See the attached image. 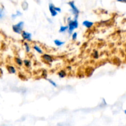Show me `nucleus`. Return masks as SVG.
I'll return each mask as SVG.
<instances>
[{"label": "nucleus", "mask_w": 126, "mask_h": 126, "mask_svg": "<svg viewBox=\"0 0 126 126\" xmlns=\"http://www.w3.org/2000/svg\"><path fill=\"white\" fill-rule=\"evenodd\" d=\"M67 32L69 34H72L74 31L79 27V22L77 19H71L70 17L67 18Z\"/></svg>", "instance_id": "1"}, {"label": "nucleus", "mask_w": 126, "mask_h": 126, "mask_svg": "<svg viewBox=\"0 0 126 126\" xmlns=\"http://www.w3.org/2000/svg\"><path fill=\"white\" fill-rule=\"evenodd\" d=\"M68 4H69V6L70 7V11H71L72 14V15L74 16V19H78L80 11H79V10L78 9V8L76 7V6H75L74 1H70V2H68Z\"/></svg>", "instance_id": "2"}, {"label": "nucleus", "mask_w": 126, "mask_h": 126, "mask_svg": "<svg viewBox=\"0 0 126 126\" xmlns=\"http://www.w3.org/2000/svg\"><path fill=\"white\" fill-rule=\"evenodd\" d=\"M24 27V22L21 21L16 24L13 25L12 27V31L16 34H21L22 32H23V28Z\"/></svg>", "instance_id": "3"}, {"label": "nucleus", "mask_w": 126, "mask_h": 126, "mask_svg": "<svg viewBox=\"0 0 126 126\" xmlns=\"http://www.w3.org/2000/svg\"><path fill=\"white\" fill-rule=\"evenodd\" d=\"M42 60L47 64H51L54 62V57L51 55L48 54H43L41 56Z\"/></svg>", "instance_id": "4"}, {"label": "nucleus", "mask_w": 126, "mask_h": 126, "mask_svg": "<svg viewBox=\"0 0 126 126\" xmlns=\"http://www.w3.org/2000/svg\"><path fill=\"white\" fill-rule=\"evenodd\" d=\"M21 36H22V39L25 41L29 43L32 41V34L30 32L23 31L21 33Z\"/></svg>", "instance_id": "5"}, {"label": "nucleus", "mask_w": 126, "mask_h": 126, "mask_svg": "<svg viewBox=\"0 0 126 126\" xmlns=\"http://www.w3.org/2000/svg\"><path fill=\"white\" fill-rule=\"evenodd\" d=\"M7 72L9 74H16L17 73V70L14 66L11 65H7L6 66Z\"/></svg>", "instance_id": "6"}, {"label": "nucleus", "mask_w": 126, "mask_h": 126, "mask_svg": "<svg viewBox=\"0 0 126 126\" xmlns=\"http://www.w3.org/2000/svg\"><path fill=\"white\" fill-rule=\"evenodd\" d=\"M33 50H34L36 52L38 53V54L42 55V54H44V53H43V49H42V47L38 45V44H33Z\"/></svg>", "instance_id": "7"}, {"label": "nucleus", "mask_w": 126, "mask_h": 126, "mask_svg": "<svg viewBox=\"0 0 126 126\" xmlns=\"http://www.w3.org/2000/svg\"><path fill=\"white\" fill-rule=\"evenodd\" d=\"M49 10L52 17H55L58 14V12L55 10V6L53 4L51 3L49 4Z\"/></svg>", "instance_id": "8"}, {"label": "nucleus", "mask_w": 126, "mask_h": 126, "mask_svg": "<svg viewBox=\"0 0 126 126\" xmlns=\"http://www.w3.org/2000/svg\"><path fill=\"white\" fill-rule=\"evenodd\" d=\"M14 60V63H16V65L19 67H21L23 65V60L19 57H15Z\"/></svg>", "instance_id": "9"}, {"label": "nucleus", "mask_w": 126, "mask_h": 126, "mask_svg": "<svg viewBox=\"0 0 126 126\" xmlns=\"http://www.w3.org/2000/svg\"><path fill=\"white\" fill-rule=\"evenodd\" d=\"M94 23L92 22H90L89 20H84V22H82V25L84 26L87 29H90L91 27L93 26Z\"/></svg>", "instance_id": "10"}, {"label": "nucleus", "mask_w": 126, "mask_h": 126, "mask_svg": "<svg viewBox=\"0 0 126 126\" xmlns=\"http://www.w3.org/2000/svg\"><path fill=\"white\" fill-rule=\"evenodd\" d=\"M57 75H58V76L60 78H65L67 76V71L65 70L62 69V70H60L59 71H58Z\"/></svg>", "instance_id": "11"}, {"label": "nucleus", "mask_w": 126, "mask_h": 126, "mask_svg": "<svg viewBox=\"0 0 126 126\" xmlns=\"http://www.w3.org/2000/svg\"><path fill=\"white\" fill-rule=\"evenodd\" d=\"M23 63L25 67L26 68H28V69L30 68L32 65V62L30 61V60H29V59H24V60H23Z\"/></svg>", "instance_id": "12"}, {"label": "nucleus", "mask_w": 126, "mask_h": 126, "mask_svg": "<svg viewBox=\"0 0 126 126\" xmlns=\"http://www.w3.org/2000/svg\"><path fill=\"white\" fill-rule=\"evenodd\" d=\"M23 47H24L25 52L27 53V54H28L31 50V47H30V44L28 43V42L25 41L23 42Z\"/></svg>", "instance_id": "13"}, {"label": "nucleus", "mask_w": 126, "mask_h": 126, "mask_svg": "<svg viewBox=\"0 0 126 126\" xmlns=\"http://www.w3.org/2000/svg\"><path fill=\"white\" fill-rule=\"evenodd\" d=\"M91 56L93 59L98 60L100 58V53H99L98 50H96V49H93L92 53H91Z\"/></svg>", "instance_id": "14"}, {"label": "nucleus", "mask_w": 126, "mask_h": 126, "mask_svg": "<svg viewBox=\"0 0 126 126\" xmlns=\"http://www.w3.org/2000/svg\"><path fill=\"white\" fill-rule=\"evenodd\" d=\"M68 30V27L67 25H62L61 26L60 28H59V32L60 33H64L65 32H67Z\"/></svg>", "instance_id": "15"}, {"label": "nucleus", "mask_w": 126, "mask_h": 126, "mask_svg": "<svg viewBox=\"0 0 126 126\" xmlns=\"http://www.w3.org/2000/svg\"><path fill=\"white\" fill-rule=\"evenodd\" d=\"M54 43L57 47H61L64 44V41H61L60 39H55V40L54 41Z\"/></svg>", "instance_id": "16"}, {"label": "nucleus", "mask_w": 126, "mask_h": 126, "mask_svg": "<svg viewBox=\"0 0 126 126\" xmlns=\"http://www.w3.org/2000/svg\"><path fill=\"white\" fill-rule=\"evenodd\" d=\"M47 81H48V82H49V83L50 84L51 86H53L54 87H58V85H57V84L56 83L55 81H54L53 80L51 79H47Z\"/></svg>", "instance_id": "17"}, {"label": "nucleus", "mask_w": 126, "mask_h": 126, "mask_svg": "<svg viewBox=\"0 0 126 126\" xmlns=\"http://www.w3.org/2000/svg\"><path fill=\"white\" fill-rule=\"evenodd\" d=\"M77 32H74V33H72V34H71V36H72V41H76L77 39Z\"/></svg>", "instance_id": "18"}, {"label": "nucleus", "mask_w": 126, "mask_h": 126, "mask_svg": "<svg viewBox=\"0 0 126 126\" xmlns=\"http://www.w3.org/2000/svg\"><path fill=\"white\" fill-rule=\"evenodd\" d=\"M4 16V13L3 9H0V19H2Z\"/></svg>", "instance_id": "19"}, {"label": "nucleus", "mask_w": 126, "mask_h": 126, "mask_svg": "<svg viewBox=\"0 0 126 126\" xmlns=\"http://www.w3.org/2000/svg\"><path fill=\"white\" fill-rule=\"evenodd\" d=\"M16 16H17V17H19V16H22V14L21 13V12H20V11H16Z\"/></svg>", "instance_id": "20"}, {"label": "nucleus", "mask_w": 126, "mask_h": 126, "mask_svg": "<svg viewBox=\"0 0 126 126\" xmlns=\"http://www.w3.org/2000/svg\"><path fill=\"white\" fill-rule=\"evenodd\" d=\"M55 10L57 11V12H58H58H61V9L60 7H56V6H55Z\"/></svg>", "instance_id": "21"}, {"label": "nucleus", "mask_w": 126, "mask_h": 126, "mask_svg": "<svg viewBox=\"0 0 126 126\" xmlns=\"http://www.w3.org/2000/svg\"><path fill=\"white\" fill-rule=\"evenodd\" d=\"M17 17V16H16V14H12L11 15V18H12V19H15V18Z\"/></svg>", "instance_id": "22"}, {"label": "nucleus", "mask_w": 126, "mask_h": 126, "mask_svg": "<svg viewBox=\"0 0 126 126\" xmlns=\"http://www.w3.org/2000/svg\"><path fill=\"white\" fill-rule=\"evenodd\" d=\"M67 70H69V71H70V70H72V67H71V66H67Z\"/></svg>", "instance_id": "23"}, {"label": "nucleus", "mask_w": 126, "mask_h": 126, "mask_svg": "<svg viewBox=\"0 0 126 126\" xmlns=\"http://www.w3.org/2000/svg\"><path fill=\"white\" fill-rule=\"evenodd\" d=\"M117 1H119V2H126V0H117Z\"/></svg>", "instance_id": "24"}, {"label": "nucleus", "mask_w": 126, "mask_h": 126, "mask_svg": "<svg viewBox=\"0 0 126 126\" xmlns=\"http://www.w3.org/2000/svg\"><path fill=\"white\" fill-rule=\"evenodd\" d=\"M125 61H126V56H125Z\"/></svg>", "instance_id": "25"}, {"label": "nucleus", "mask_w": 126, "mask_h": 126, "mask_svg": "<svg viewBox=\"0 0 126 126\" xmlns=\"http://www.w3.org/2000/svg\"><path fill=\"white\" fill-rule=\"evenodd\" d=\"M124 113L126 114V110H124Z\"/></svg>", "instance_id": "26"}]
</instances>
